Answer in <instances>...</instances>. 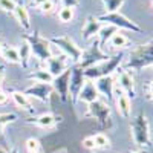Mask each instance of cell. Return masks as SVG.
Returning <instances> with one entry per match:
<instances>
[{
    "instance_id": "cell-1",
    "label": "cell",
    "mask_w": 153,
    "mask_h": 153,
    "mask_svg": "<svg viewBox=\"0 0 153 153\" xmlns=\"http://www.w3.org/2000/svg\"><path fill=\"white\" fill-rule=\"evenodd\" d=\"M152 66H153V38L149 40L147 43L135 46L130 51L123 69L139 72L146 68H152Z\"/></svg>"
},
{
    "instance_id": "cell-2",
    "label": "cell",
    "mask_w": 153,
    "mask_h": 153,
    "mask_svg": "<svg viewBox=\"0 0 153 153\" xmlns=\"http://www.w3.org/2000/svg\"><path fill=\"white\" fill-rule=\"evenodd\" d=\"M126 54L124 51H120L118 54H115L113 57H110L107 61L104 63H100V65L94 66V68H89V69H84V76L87 80H92L95 81L97 78H101V76H109V75H113L121 66V63L124 60Z\"/></svg>"
},
{
    "instance_id": "cell-3",
    "label": "cell",
    "mask_w": 153,
    "mask_h": 153,
    "mask_svg": "<svg viewBox=\"0 0 153 153\" xmlns=\"http://www.w3.org/2000/svg\"><path fill=\"white\" fill-rule=\"evenodd\" d=\"M22 38L26 42L31 48V52L35 58L40 61H46L48 58L52 57V49H51V43L48 38L42 37L38 32H29V34H23Z\"/></svg>"
},
{
    "instance_id": "cell-4",
    "label": "cell",
    "mask_w": 153,
    "mask_h": 153,
    "mask_svg": "<svg viewBox=\"0 0 153 153\" xmlns=\"http://www.w3.org/2000/svg\"><path fill=\"white\" fill-rule=\"evenodd\" d=\"M51 45L57 46L60 51L65 52V55L68 57V60L74 65H78L83 58V49L76 45L71 37L68 35H61V37H51L48 38Z\"/></svg>"
},
{
    "instance_id": "cell-5",
    "label": "cell",
    "mask_w": 153,
    "mask_h": 153,
    "mask_svg": "<svg viewBox=\"0 0 153 153\" xmlns=\"http://www.w3.org/2000/svg\"><path fill=\"white\" fill-rule=\"evenodd\" d=\"M130 130L133 141L138 147H147L150 144V126L144 113H138L130 121Z\"/></svg>"
},
{
    "instance_id": "cell-6",
    "label": "cell",
    "mask_w": 153,
    "mask_h": 153,
    "mask_svg": "<svg viewBox=\"0 0 153 153\" xmlns=\"http://www.w3.org/2000/svg\"><path fill=\"white\" fill-rule=\"evenodd\" d=\"M110 57L107 52H104L103 48L100 46V42H98V38H95L94 43L89 46L86 51H83V58L81 61L78 63V68H81L83 71L84 69H89V68H94L97 65H100V63H104L107 61Z\"/></svg>"
},
{
    "instance_id": "cell-7",
    "label": "cell",
    "mask_w": 153,
    "mask_h": 153,
    "mask_svg": "<svg viewBox=\"0 0 153 153\" xmlns=\"http://www.w3.org/2000/svg\"><path fill=\"white\" fill-rule=\"evenodd\" d=\"M97 19L100 22H104L106 25H112V26H115L117 29H127V31H132V32H143V28L139 26V25L130 19H127L124 14H121V12H110V14H100L97 16Z\"/></svg>"
},
{
    "instance_id": "cell-8",
    "label": "cell",
    "mask_w": 153,
    "mask_h": 153,
    "mask_svg": "<svg viewBox=\"0 0 153 153\" xmlns=\"http://www.w3.org/2000/svg\"><path fill=\"white\" fill-rule=\"evenodd\" d=\"M86 117L94 118L101 129H106V127H110L112 126V112H110L109 104L104 103V101L97 100L95 103L89 104L87 106Z\"/></svg>"
},
{
    "instance_id": "cell-9",
    "label": "cell",
    "mask_w": 153,
    "mask_h": 153,
    "mask_svg": "<svg viewBox=\"0 0 153 153\" xmlns=\"http://www.w3.org/2000/svg\"><path fill=\"white\" fill-rule=\"evenodd\" d=\"M86 81V76H84V72L81 68L78 66H74L71 68V81H69V98H71V103L72 106L76 104L78 101V95L83 89V84Z\"/></svg>"
},
{
    "instance_id": "cell-10",
    "label": "cell",
    "mask_w": 153,
    "mask_h": 153,
    "mask_svg": "<svg viewBox=\"0 0 153 153\" xmlns=\"http://www.w3.org/2000/svg\"><path fill=\"white\" fill-rule=\"evenodd\" d=\"M25 95H28L29 98H37L42 103H51V97L54 94V89L51 84H43V83H35L29 87H26L23 91Z\"/></svg>"
},
{
    "instance_id": "cell-11",
    "label": "cell",
    "mask_w": 153,
    "mask_h": 153,
    "mask_svg": "<svg viewBox=\"0 0 153 153\" xmlns=\"http://www.w3.org/2000/svg\"><path fill=\"white\" fill-rule=\"evenodd\" d=\"M69 81H71V68L66 69L63 74H60L58 76H54V81L51 84L54 92L58 94L63 103H68L69 101Z\"/></svg>"
},
{
    "instance_id": "cell-12",
    "label": "cell",
    "mask_w": 153,
    "mask_h": 153,
    "mask_svg": "<svg viewBox=\"0 0 153 153\" xmlns=\"http://www.w3.org/2000/svg\"><path fill=\"white\" fill-rule=\"evenodd\" d=\"M118 86L121 91L129 97L130 100L136 97V87H135V80L129 71L126 69H118Z\"/></svg>"
},
{
    "instance_id": "cell-13",
    "label": "cell",
    "mask_w": 153,
    "mask_h": 153,
    "mask_svg": "<svg viewBox=\"0 0 153 153\" xmlns=\"http://www.w3.org/2000/svg\"><path fill=\"white\" fill-rule=\"evenodd\" d=\"M45 65H46V71L52 75V76H58L60 74H63L68 68L69 65V60L66 55H52L51 58H48L45 61Z\"/></svg>"
},
{
    "instance_id": "cell-14",
    "label": "cell",
    "mask_w": 153,
    "mask_h": 153,
    "mask_svg": "<svg viewBox=\"0 0 153 153\" xmlns=\"http://www.w3.org/2000/svg\"><path fill=\"white\" fill-rule=\"evenodd\" d=\"M95 87L100 95H103L107 101H112L115 97V80L113 75L109 76H101V78H97L95 81Z\"/></svg>"
},
{
    "instance_id": "cell-15",
    "label": "cell",
    "mask_w": 153,
    "mask_h": 153,
    "mask_svg": "<svg viewBox=\"0 0 153 153\" xmlns=\"http://www.w3.org/2000/svg\"><path fill=\"white\" fill-rule=\"evenodd\" d=\"M58 121H61V117H57V115L48 112V113H42V115H37V117L29 118L26 121V124L40 127V129H52Z\"/></svg>"
},
{
    "instance_id": "cell-16",
    "label": "cell",
    "mask_w": 153,
    "mask_h": 153,
    "mask_svg": "<svg viewBox=\"0 0 153 153\" xmlns=\"http://www.w3.org/2000/svg\"><path fill=\"white\" fill-rule=\"evenodd\" d=\"M115 95H117V98H115V101H117V110L118 113L121 115L123 118H130L132 117V100L127 97L121 89L115 87Z\"/></svg>"
},
{
    "instance_id": "cell-17",
    "label": "cell",
    "mask_w": 153,
    "mask_h": 153,
    "mask_svg": "<svg viewBox=\"0 0 153 153\" xmlns=\"http://www.w3.org/2000/svg\"><path fill=\"white\" fill-rule=\"evenodd\" d=\"M101 28H103V25H101V22L95 16H87L86 22H84V26H83V40L89 42L92 38H95Z\"/></svg>"
},
{
    "instance_id": "cell-18",
    "label": "cell",
    "mask_w": 153,
    "mask_h": 153,
    "mask_svg": "<svg viewBox=\"0 0 153 153\" xmlns=\"http://www.w3.org/2000/svg\"><path fill=\"white\" fill-rule=\"evenodd\" d=\"M98 97H100V94H98L97 87H95V83L92 80L86 78V81L83 84V89H81V92L78 95V101H83V103H86L89 106V104L95 103V101L98 100Z\"/></svg>"
},
{
    "instance_id": "cell-19",
    "label": "cell",
    "mask_w": 153,
    "mask_h": 153,
    "mask_svg": "<svg viewBox=\"0 0 153 153\" xmlns=\"http://www.w3.org/2000/svg\"><path fill=\"white\" fill-rule=\"evenodd\" d=\"M14 17L17 19L19 25L26 31V32H31L32 29V25H31V19H29V12H28V8L25 6L23 3H17L16 8H14Z\"/></svg>"
},
{
    "instance_id": "cell-20",
    "label": "cell",
    "mask_w": 153,
    "mask_h": 153,
    "mask_svg": "<svg viewBox=\"0 0 153 153\" xmlns=\"http://www.w3.org/2000/svg\"><path fill=\"white\" fill-rule=\"evenodd\" d=\"M11 97H12L16 106H17L20 110L29 112V113L34 112V106H32V103H31V100H29L28 95H25L23 92H19V91H14V92L11 94Z\"/></svg>"
},
{
    "instance_id": "cell-21",
    "label": "cell",
    "mask_w": 153,
    "mask_h": 153,
    "mask_svg": "<svg viewBox=\"0 0 153 153\" xmlns=\"http://www.w3.org/2000/svg\"><path fill=\"white\" fill-rule=\"evenodd\" d=\"M2 57L8 63L12 65H20V57H19V49L11 45H2Z\"/></svg>"
},
{
    "instance_id": "cell-22",
    "label": "cell",
    "mask_w": 153,
    "mask_h": 153,
    "mask_svg": "<svg viewBox=\"0 0 153 153\" xmlns=\"http://www.w3.org/2000/svg\"><path fill=\"white\" fill-rule=\"evenodd\" d=\"M109 45H110L112 49H121V51H124L127 46L130 45V40H129V38H127L123 32H118V31H117V32L110 37Z\"/></svg>"
},
{
    "instance_id": "cell-23",
    "label": "cell",
    "mask_w": 153,
    "mask_h": 153,
    "mask_svg": "<svg viewBox=\"0 0 153 153\" xmlns=\"http://www.w3.org/2000/svg\"><path fill=\"white\" fill-rule=\"evenodd\" d=\"M29 80H34L35 83H43V84H52L54 81V76L51 75L46 69H38V71H34L28 75Z\"/></svg>"
},
{
    "instance_id": "cell-24",
    "label": "cell",
    "mask_w": 153,
    "mask_h": 153,
    "mask_svg": "<svg viewBox=\"0 0 153 153\" xmlns=\"http://www.w3.org/2000/svg\"><path fill=\"white\" fill-rule=\"evenodd\" d=\"M117 31H118V29L115 28V26H112V25H106V26H103V28L100 29V32H98V42H100V46L103 48V51H104L107 42L110 40V37L117 32Z\"/></svg>"
},
{
    "instance_id": "cell-25",
    "label": "cell",
    "mask_w": 153,
    "mask_h": 153,
    "mask_svg": "<svg viewBox=\"0 0 153 153\" xmlns=\"http://www.w3.org/2000/svg\"><path fill=\"white\" fill-rule=\"evenodd\" d=\"M19 57H20V65H22V68L23 69H28V66H29V60H31V57H32V52H31V48H29V45L25 42L20 48H19Z\"/></svg>"
},
{
    "instance_id": "cell-26",
    "label": "cell",
    "mask_w": 153,
    "mask_h": 153,
    "mask_svg": "<svg viewBox=\"0 0 153 153\" xmlns=\"http://www.w3.org/2000/svg\"><path fill=\"white\" fill-rule=\"evenodd\" d=\"M101 2L104 5L106 14H110V12H118L126 3V0H101Z\"/></svg>"
},
{
    "instance_id": "cell-27",
    "label": "cell",
    "mask_w": 153,
    "mask_h": 153,
    "mask_svg": "<svg viewBox=\"0 0 153 153\" xmlns=\"http://www.w3.org/2000/svg\"><path fill=\"white\" fill-rule=\"evenodd\" d=\"M74 8H68V6H63L58 11V20L61 23H71L74 20Z\"/></svg>"
},
{
    "instance_id": "cell-28",
    "label": "cell",
    "mask_w": 153,
    "mask_h": 153,
    "mask_svg": "<svg viewBox=\"0 0 153 153\" xmlns=\"http://www.w3.org/2000/svg\"><path fill=\"white\" fill-rule=\"evenodd\" d=\"M94 141H95V147L97 149H107V147H110V139H109V136L107 135H104V133H97V135H94Z\"/></svg>"
},
{
    "instance_id": "cell-29",
    "label": "cell",
    "mask_w": 153,
    "mask_h": 153,
    "mask_svg": "<svg viewBox=\"0 0 153 153\" xmlns=\"http://www.w3.org/2000/svg\"><path fill=\"white\" fill-rule=\"evenodd\" d=\"M16 5H17L16 0H0V9H2L3 12H8V14H12V12H14Z\"/></svg>"
},
{
    "instance_id": "cell-30",
    "label": "cell",
    "mask_w": 153,
    "mask_h": 153,
    "mask_svg": "<svg viewBox=\"0 0 153 153\" xmlns=\"http://www.w3.org/2000/svg\"><path fill=\"white\" fill-rule=\"evenodd\" d=\"M25 146H26L28 152H40V141L37 138H28Z\"/></svg>"
},
{
    "instance_id": "cell-31",
    "label": "cell",
    "mask_w": 153,
    "mask_h": 153,
    "mask_svg": "<svg viewBox=\"0 0 153 153\" xmlns=\"http://www.w3.org/2000/svg\"><path fill=\"white\" fill-rule=\"evenodd\" d=\"M17 115L16 113H0V126H6L9 123H16Z\"/></svg>"
},
{
    "instance_id": "cell-32",
    "label": "cell",
    "mask_w": 153,
    "mask_h": 153,
    "mask_svg": "<svg viewBox=\"0 0 153 153\" xmlns=\"http://www.w3.org/2000/svg\"><path fill=\"white\" fill-rule=\"evenodd\" d=\"M54 8H55V5H54L52 0H48V2H45L43 5L38 6V9H40L42 14H51V12L54 11Z\"/></svg>"
},
{
    "instance_id": "cell-33",
    "label": "cell",
    "mask_w": 153,
    "mask_h": 153,
    "mask_svg": "<svg viewBox=\"0 0 153 153\" xmlns=\"http://www.w3.org/2000/svg\"><path fill=\"white\" fill-rule=\"evenodd\" d=\"M81 146L86 150H95L97 149L95 147V141H94V136H86L83 141H81Z\"/></svg>"
},
{
    "instance_id": "cell-34",
    "label": "cell",
    "mask_w": 153,
    "mask_h": 153,
    "mask_svg": "<svg viewBox=\"0 0 153 153\" xmlns=\"http://www.w3.org/2000/svg\"><path fill=\"white\" fill-rule=\"evenodd\" d=\"M61 3H63V6H68V8H75V6H78L80 0H61Z\"/></svg>"
},
{
    "instance_id": "cell-35",
    "label": "cell",
    "mask_w": 153,
    "mask_h": 153,
    "mask_svg": "<svg viewBox=\"0 0 153 153\" xmlns=\"http://www.w3.org/2000/svg\"><path fill=\"white\" fill-rule=\"evenodd\" d=\"M9 101V94H6L5 91H0V106L6 104Z\"/></svg>"
},
{
    "instance_id": "cell-36",
    "label": "cell",
    "mask_w": 153,
    "mask_h": 153,
    "mask_svg": "<svg viewBox=\"0 0 153 153\" xmlns=\"http://www.w3.org/2000/svg\"><path fill=\"white\" fill-rule=\"evenodd\" d=\"M45 2H48V0H31V6H35V8H38L40 5H43Z\"/></svg>"
},
{
    "instance_id": "cell-37",
    "label": "cell",
    "mask_w": 153,
    "mask_h": 153,
    "mask_svg": "<svg viewBox=\"0 0 153 153\" xmlns=\"http://www.w3.org/2000/svg\"><path fill=\"white\" fill-rule=\"evenodd\" d=\"M147 98H149L150 101H153V81H152L150 86H149V95H147Z\"/></svg>"
},
{
    "instance_id": "cell-38",
    "label": "cell",
    "mask_w": 153,
    "mask_h": 153,
    "mask_svg": "<svg viewBox=\"0 0 153 153\" xmlns=\"http://www.w3.org/2000/svg\"><path fill=\"white\" fill-rule=\"evenodd\" d=\"M3 78H5V68H3V66H0V84H2Z\"/></svg>"
},
{
    "instance_id": "cell-39",
    "label": "cell",
    "mask_w": 153,
    "mask_h": 153,
    "mask_svg": "<svg viewBox=\"0 0 153 153\" xmlns=\"http://www.w3.org/2000/svg\"><path fill=\"white\" fill-rule=\"evenodd\" d=\"M0 153H9V152H8L5 147H2V146H0Z\"/></svg>"
},
{
    "instance_id": "cell-40",
    "label": "cell",
    "mask_w": 153,
    "mask_h": 153,
    "mask_svg": "<svg viewBox=\"0 0 153 153\" xmlns=\"http://www.w3.org/2000/svg\"><path fill=\"white\" fill-rule=\"evenodd\" d=\"M9 153H19V149H17V147H12V150H11Z\"/></svg>"
},
{
    "instance_id": "cell-41",
    "label": "cell",
    "mask_w": 153,
    "mask_h": 153,
    "mask_svg": "<svg viewBox=\"0 0 153 153\" xmlns=\"http://www.w3.org/2000/svg\"><path fill=\"white\" fill-rule=\"evenodd\" d=\"M3 60V57H2V42H0V61Z\"/></svg>"
},
{
    "instance_id": "cell-42",
    "label": "cell",
    "mask_w": 153,
    "mask_h": 153,
    "mask_svg": "<svg viewBox=\"0 0 153 153\" xmlns=\"http://www.w3.org/2000/svg\"><path fill=\"white\" fill-rule=\"evenodd\" d=\"M3 127L5 126H0V135H2V132H3Z\"/></svg>"
},
{
    "instance_id": "cell-43",
    "label": "cell",
    "mask_w": 153,
    "mask_h": 153,
    "mask_svg": "<svg viewBox=\"0 0 153 153\" xmlns=\"http://www.w3.org/2000/svg\"><path fill=\"white\" fill-rule=\"evenodd\" d=\"M130 153H141V152H138V150H135V152H130Z\"/></svg>"
},
{
    "instance_id": "cell-44",
    "label": "cell",
    "mask_w": 153,
    "mask_h": 153,
    "mask_svg": "<svg viewBox=\"0 0 153 153\" xmlns=\"http://www.w3.org/2000/svg\"><path fill=\"white\" fill-rule=\"evenodd\" d=\"M28 153H40V152H28Z\"/></svg>"
},
{
    "instance_id": "cell-45",
    "label": "cell",
    "mask_w": 153,
    "mask_h": 153,
    "mask_svg": "<svg viewBox=\"0 0 153 153\" xmlns=\"http://www.w3.org/2000/svg\"><path fill=\"white\" fill-rule=\"evenodd\" d=\"M152 9H153V0H152Z\"/></svg>"
},
{
    "instance_id": "cell-46",
    "label": "cell",
    "mask_w": 153,
    "mask_h": 153,
    "mask_svg": "<svg viewBox=\"0 0 153 153\" xmlns=\"http://www.w3.org/2000/svg\"><path fill=\"white\" fill-rule=\"evenodd\" d=\"M0 91H2V84H0Z\"/></svg>"
}]
</instances>
